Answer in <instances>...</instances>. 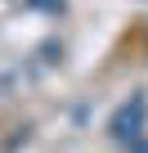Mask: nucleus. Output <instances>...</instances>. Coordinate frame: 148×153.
Returning a JSON list of instances; mask_svg holds the SVG:
<instances>
[{"instance_id": "1", "label": "nucleus", "mask_w": 148, "mask_h": 153, "mask_svg": "<svg viewBox=\"0 0 148 153\" xmlns=\"http://www.w3.org/2000/svg\"><path fill=\"white\" fill-rule=\"evenodd\" d=\"M108 135H112L121 149H130V153H148V95H130V99L112 113Z\"/></svg>"}]
</instances>
